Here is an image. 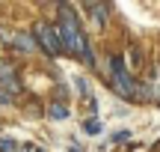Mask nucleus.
I'll return each mask as SVG.
<instances>
[{
    "mask_svg": "<svg viewBox=\"0 0 160 152\" xmlns=\"http://www.w3.org/2000/svg\"><path fill=\"white\" fill-rule=\"evenodd\" d=\"M110 66H113V87H116V93H119L122 99H128V101L142 99L137 81H133V78L128 75V69H125V60H122V57H113V60H110Z\"/></svg>",
    "mask_w": 160,
    "mask_h": 152,
    "instance_id": "obj_2",
    "label": "nucleus"
},
{
    "mask_svg": "<svg viewBox=\"0 0 160 152\" xmlns=\"http://www.w3.org/2000/svg\"><path fill=\"white\" fill-rule=\"evenodd\" d=\"M0 87L3 90H12V93H21V81L15 78L12 69H0Z\"/></svg>",
    "mask_w": 160,
    "mask_h": 152,
    "instance_id": "obj_4",
    "label": "nucleus"
},
{
    "mask_svg": "<svg viewBox=\"0 0 160 152\" xmlns=\"http://www.w3.org/2000/svg\"><path fill=\"white\" fill-rule=\"evenodd\" d=\"M57 33H59V42L68 54L80 57L83 63H92V54H89V45H86V36L80 33V24L74 18V9L68 3L59 6V24H57Z\"/></svg>",
    "mask_w": 160,
    "mask_h": 152,
    "instance_id": "obj_1",
    "label": "nucleus"
},
{
    "mask_svg": "<svg viewBox=\"0 0 160 152\" xmlns=\"http://www.w3.org/2000/svg\"><path fill=\"white\" fill-rule=\"evenodd\" d=\"M24 152H45V149H42V146H27Z\"/></svg>",
    "mask_w": 160,
    "mask_h": 152,
    "instance_id": "obj_8",
    "label": "nucleus"
},
{
    "mask_svg": "<svg viewBox=\"0 0 160 152\" xmlns=\"http://www.w3.org/2000/svg\"><path fill=\"white\" fill-rule=\"evenodd\" d=\"M48 117H51V119H65V117H68V107H65L62 101H53V105L48 107Z\"/></svg>",
    "mask_w": 160,
    "mask_h": 152,
    "instance_id": "obj_6",
    "label": "nucleus"
},
{
    "mask_svg": "<svg viewBox=\"0 0 160 152\" xmlns=\"http://www.w3.org/2000/svg\"><path fill=\"white\" fill-rule=\"evenodd\" d=\"M33 39H36V45H39L45 54H51V57L62 54V42H59V33H57V27H53V24L39 21V24L33 27Z\"/></svg>",
    "mask_w": 160,
    "mask_h": 152,
    "instance_id": "obj_3",
    "label": "nucleus"
},
{
    "mask_svg": "<svg viewBox=\"0 0 160 152\" xmlns=\"http://www.w3.org/2000/svg\"><path fill=\"white\" fill-rule=\"evenodd\" d=\"M0 152H21L18 149V140H12V137L9 140H0Z\"/></svg>",
    "mask_w": 160,
    "mask_h": 152,
    "instance_id": "obj_7",
    "label": "nucleus"
},
{
    "mask_svg": "<svg viewBox=\"0 0 160 152\" xmlns=\"http://www.w3.org/2000/svg\"><path fill=\"white\" fill-rule=\"evenodd\" d=\"M83 9L89 12L92 18H95V24H98V27H104V24H107V12H110V9H107L104 3H86Z\"/></svg>",
    "mask_w": 160,
    "mask_h": 152,
    "instance_id": "obj_5",
    "label": "nucleus"
}]
</instances>
